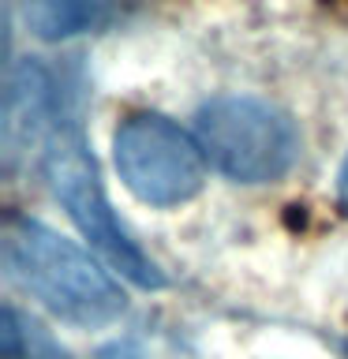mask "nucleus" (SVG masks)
Masks as SVG:
<instances>
[{"label": "nucleus", "instance_id": "nucleus-1", "mask_svg": "<svg viewBox=\"0 0 348 359\" xmlns=\"http://www.w3.org/2000/svg\"><path fill=\"white\" fill-rule=\"evenodd\" d=\"M0 258L15 285L56 318L98 330L116 322L128 299L83 247L30 217H8L0 232Z\"/></svg>", "mask_w": 348, "mask_h": 359}, {"label": "nucleus", "instance_id": "nucleus-6", "mask_svg": "<svg viewBox=\"0 0 348 359\" xmlns=\"http://www.w3.org/2000/svg\"><path fill=\"white\" fill-rule=\"evenodd\" d=\"M22 22L41 41H64L75 34L101 30L112 19L116 0H15Z\"/></svg>", "mask_w": 348, "mask_h": 359}, {"label": "nucleus", "instance_id": "nucleus-8", "mask_svg": "<svg viewBox=\"0 0 348 359\" xmlns=\"http://www.w3.org/2000/svg\"><path fill=\"white\" fill-rule=\"evenodd\" d=\"M337 195H341V206H344V213H348V161H344V168H341V184H337Z\"/></svg>", "mask_w": 348, "mask_h": 359}, {"label": "nucleus", "instance_id": "nucleus-5", "mask_svg": "<svg viewBox=\"0 0 348 359\" xmlns=\"http://www.w3.org/2000/svg\"><path fill=\"white\" fill-rule=\"evenodd\" d=\"M60 105L53 94V79L41 64L22 60L8 72L4 90V120H0V139H4V165L15 168V161L30 146H45L49 131L60 120Z\"/></svg>", "mask_w": 348, "mask_h": 359}, {"label": "nucleus", "instance_id": "nucleus-7", "mask_svg": "<svg viewBox=\"0 0 348 359\" xmlns=\"http://www.w3.org/2000/svg\"><path fill=\"white\" fill-rule=\"evenodd\" d=\"M0 348H4V359H67L64 348L15 307L0 311Z\"/></svg>", "mask_w": 348, "mask_h": 359}, {"label": "nucleus", "instance_id": "nucleus-3", "mask_svg": "<svg viewBox=\"0 0 348 359\" xmlns=\"http://www.w3.org/2000/svg\"><path fill=\"white\" fill-rule=\"evenodd\" d=\"M195 139L206 161L236 184H269L300 154L292 120L258 97H213L195 116Z\"/></svg>", "mask_w": 348, "mask_h": 359}, {"label": "nucleus", "instance_id": "nucleus-2", "mask_svg": "<svg viewBox=\"0 0 348 359\" xmlns=\"http://www.w3.org/2000/svg\"><path fill=\"white\" fill-rule=\"evenodd\" d=\"M41 172L49 180V191L56 195V202L67 210L75 229L83 232V240H90V247L120 277H128L139 288H165V273L139 251V243L116 221V213H112L105 198V187H101L98 165L86 150L83 128L67 112H60L56 128L41 146Z\"/></svg>", "mask_w": 348, "mask_h": 359}, {"label": "nucleus", "instance_id": "nucleus-4", "mask_svg": "<svg viewBox=\"0 0 348 359\" xmlns=\"http://www.w3.org/2000/svg\"><path fill=\"white\" fill-rule=\"evenodd\" d=\"M112 157L128 191L150 206H180L195 198L206 180V154L199 139L157 112L123 120L112 139Z\"/></svg>", "mask_w": 348, "mask_h": 359}]
</instances>
